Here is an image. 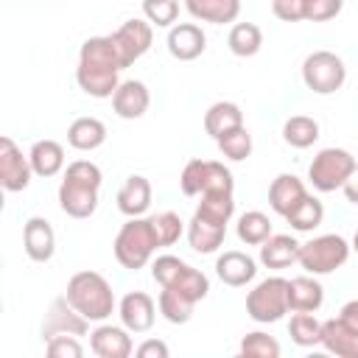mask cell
<instances>
[{
	"label": "cell",
	"mask_w": 358,
	"mask_h": 358,
	"mask_svg": "<svg viewBox=\"0 0 358 358\" xmlns=\"http://www.w3.org/2000/svg\"><path fill=\"white\" fill-rule=\"evenodd\" d=\"M299 241L294 235H268L263 243H260V263L266 268H288L299 260Z\"/></svg>",
	"instance_id": "22"
},
{
	"label": "cell",
	"mask_w": 358,
	"mask_h": 358,
	"mask_svg": "<svg viewBox=\"0 0 358 358\" xmlns=\"http://www.w3.org/2000/svg\"><path fill=\"white\" fill-rule=\"evenodd\" d=\"M302 81L310 92L316 95H333L344 87L347 81V67L344 59L336 56L333 50H313L302 62Z\"/></svg>",
	"instance_id": "7"
},
{
	"label": "cell",
	"mask_w": 358,
	"mask_h": 358,
	"mask_svg": "<svg viewBox=\"0 0 358 358\" xmlns=\"http://www.w3.org/2000/svg\"><path fill=\"white\" fill-rule=\"evenodd\" d=\"M207 168H210V159H190V162H185V168L179 173V187H182L185 196H201L204 193Z\"/></svg>",
	"instance_id": "40"
},
{
	"label": "cell",
	"mask_w": 358,
	"mask_h": 358,
	"mask_svg": "<svg viewBox=\"0 0 358 358\" xmlns=\"http://www.w3.org/2000/svg\"><path fill=\"white\" fill-rule=\"evenodd\" d=\"M134 355H137V358H168L171 350H168V344L159 341V338H145L140 347H134Z\"/></svg>",
	"instance_id": "46"
},
{
	"label": "cell",
	"mask_w": 358,
	"mask_h": 358,
	"mask_svg": "<svg viewBox=\"0 0 358 358\" xmlns=\"http://www.w3.org/2000/svg\"><path fill=\"white\" fill-rule=\"evenodd\" d=\"M288 280L266 277L246 294V316L257 324H274L288 313Z\"/></svg>",
	"instance_id": "6"
},
{
	"label": "cell",
	"mask_w": 358,
	"mask_h": 358,
	"mask_svg": "<svg viewBox=\"0 0 358 358\" xmlns=\"http://www.w3.org/2000/svg\"><path fill=\"white\" fill-rule=\"evenodd\" d=\"M344 8V0H308V20L310 22H327L338 17Z\"/></svg>",
	"instance_id": "45"
},
{
	"label": "cell",
	"mask_w": 358,
	"mask_h": 358,
	"mask_svg": "<svg viewBox=\"0 0 358 358\" xmlns=\"http://www.w3.org/2000/svg\"><path fill=\"white\" fill-rule=\"evenodd\" d=\"M159 249L157 243V235H154V224L151 218L145 215H137V218H129L117 235H115V243H112V252H115V260L129 268V271H137V268H145L154 257V252Z\"/></svg>",
	"instance_id": "3"
},
{
	"label": "cell",
	"mask_w": 358,
	"mask_h": 358,
	"mask_svg": "<svg viewBox=\"0 0 358 358\" xmlns=\"http://www.w3.org/2000/svg\"><path fill=\"white\" fill-rule=\"evenodd\" d=\"M241 126H243V112L232 101H215L204 112V131L213 140H218V137H224V134H229V131H235Z\"/></svg>",
	"instance_id": "27"
},
{
	"label": "cell",
	"mask_w": 358,
	"mask_h": 358,
	"mask_svg": "<svg viewBox=\"0 0 358 358\" xmlns=\"http://www.w3.org/2000/svg\"><path fill=\"white\" fill-rule=\"evenodd\" d=\"M143 14L157 28H171L179 17V0H143Z\"/></svg>",
	"instance_id": "41"
},
{
	"label": "cell",
	"mask_w": 358,
	"mask_h": 358,
	"mask_svg": "<svg viewBox=\"0 0 358 358\" xmlns=\"http://www.w3.org/2000/svg\"><path fill=\"white\" fill-rule=\"evenodd\" d=\"M285 221L291 224L294 232H313V229L324 221V207H322V201H319L316 196L308 193V196L285 215Z\"/></svg>",
	"instance_id": "33"
},
{
	"label": "cell",
	"mask_w": 358,
	"mask_h": 358,
	"mask_svg": "<svg viewBox=\"0 0 358 358\" xmlns=\"http://www.w3.org/2000/svg\"><path fill=\"white\" fill-rule=\"evenodd\" d=\"M45 350L50 358H81L84 347L78 344V336H53L45 341Z\"/></svg>",
	"instance_id": "43"
},
{
	"label": "cell",
	"mask_w": 358,
	"mask_h": 358,
	"mask_svg": "<svg viewBox=\"0 0 358 358\" xmlns=\"http://www.w3.org/2000/svg\"><path fill=\"white\" fill-rule=\"evenodd\" d=\"M185 8L199 22L227 25L235 22L241 14V0H185Z\"/></svg>",
	"instance_id": "25"
},
{
	"label": "cell",
	"mask_w": 358,
	"mask_h": 358,
	"mask_svg": "<svg viewBox=\"0 0 358 358\" xmlns=\"http://www.w3.org/2000/svg\"><path fill=\"white\" fill-rule=\"evenodd\" d=\"M355 157L347 151V148H322L310 165H308V182L313 185V190L319 193H333V190H341L344 182L350 179V173L355 171Z\"/></svg>",
	"instance_id": "5"
},
{
	"label": "cell",
	"mask_w": 358,
	"mask_h": 358,
	"mask_svg": "<svg viewBox=\"0 0 358 358\" xmlns=\"http://www.w3.org/2000/svg\"><path fill=\"white\" fill-rule=\"evenodd\" d=\"M67 143L76 151H95L106 143V126L98 117H76L67 126Z\"/></svg>",
	"instance_id": "28"
},
{
	"label": "cell",
	"mask_w": 358,
	"mask_h": 358,
	"mask_svg": "<svg viewBox=\"0 0 358 358\" xmlns=\"http://www.w3.org/2000/svg\"><path fill=\"white\" fill-rule=\"evenodd\" d=\"M157 308H159V313H162L165 322H171V324H187L193 319L196 302L190 296H185L182 291H176V288H162L159 296H157Z\"/></svg>",
	"instance_id": "29"
},
{
	"label": "cell",
	"mask_w": 358,
	"mask_h": 358,
	"mask_svg": "<svg viewBox=\"0 0 358 358\" xmlns=\"http://www.w3.org/2000/svg\"><path fill=\"white\" fill-rule=\"evenodd\" d=\"M305 196H308V187H305V182H302L299 176H294V173H280V176H274L271 185H268V204H271V210H274L277 215H282V218H285Z\"/></svg>",
	"instance_id": "20"
},
{
	"label": "cell",
	"mask_w": 358,
	"mask_h": 358,
	"mask_svg": "<svg viewBox=\"0 0 358 358\" xmlns=\"http://www.w3.org/2000/svg\"><path fill=\"white\" fill-rule=\"evenodd\" d=\"M215 143H218V151H221L227 159H232V162H243V159H249V154H252V134H249L246 126H241V129H235V131L218 137Z\"/></svg>",
	"instance_id": "37"
},
{
	"label": "cell",
	"mask_w": 358,
	"mask_h": 358,
	"mask_svg": "<svg viewBox=\"0 0 358 358\" xmlns=\"http://www.w3.org/2000/svg\"><path fill=\"white\" fill-rule=\"evenodd\" d=\"M151 224H154V235H157L159 249H162V246H173V243L185 235V221H182L179 213H173V210H165V213L151 215Z\"/></svg>",
	"instance_id": "36"
},
{
	"label": "cell",
	"mask_w": 358,
	"mask_h": 358,
	"mask_svg": "<svg viewBox=\"0 0 358 358\" xmlns=\"http://www.w3.org/2000/svg\"><path fill=\"white\" fill-rule=\"evenodd\" d=\"M350 246H352V252H355V255H358V232H355V235H352V243H350Z\"/></svg>",
	"instance_id": "49"
},
{
	"label": "cell",
	"mask_w": 358,
	"mask_h": 358,
	"mask_svg": "<svg viewBox=\"0 0 358 358\" xmlns=\"http://www.w3.org/2000/svg\"><path fill=\"white\" fill-rule=\"evenodd\" d=\"M227 45L235 56L241 59H249L255 56L260 48H263V31L255 25V22H235L229 28V36H227Z\"/></svg>",
	"instance_id": "30"
},
{
	"label": "cell",
	"mask_w": 358,
	"mask_h": 358,
	"mask_svg": "<svg viewBox=\"0 0 358 358\" xmlns=\"http://www.w3.org/2000/svg\"><path fill=\"white\" fill-rule=\"evenodd\" d=\"M324 302V288L316 280V274H302L288 280V308L291 310H308L316 313Z\"/></svg>",
	"instance_id": "23"
},
{
	"label": "cell",
	"mask_w": 358,
	"mask_h": 358,
	"mask_svg": "<svg viewBox=\"0 0 358 358\" xmlns=\"http://www.w3.org/2000/svg\"><path fill=\"white\" fill-rule=\"evenodd\" d=\"M215 274L229 288H243L257 277V260L241 249H227L215 257Z\"/></svg>",
	"instance_id": "14"
},
{
	"label": "cell",
	"mask_w": 358,
	"mask_h": 358,
	"mask_svg": "<svg viewBox=\"0 0 358 358\" xmlns=\"http://www.w3.org/2000/svg\"><path fill=\"white\" fill-rule=\"evenodd\" d=\"M271 11L282 22H302L308 20V0H271Z\"/></svg>",
	"instance_id": "44"
},
{
	"label": "cell",
	"mask_w": 358,
	"mask_h": 358,
	"mask_svg": "<svg viewBox=\"0 0 358 358\" xmlns=\"http://www.w3.org/2000/svg\"><path fill=\"white\" fill-rule=\"evenodd\" d=\"M196 215L227 227L232 221V215H235V196L232 193H201V201L196 207Z\"/></svg>",
	"instance_id": "35"
},
{
	"label": "cell",
	"mask_w": 358,
	"mask_h": 358,
	"mask_svg": "<svg viewBox=\"0 0 358 358\" xmlns=\"http://www.w3.org/2000/svg\"><path fill=\"white\" fill-rule=\"evenodd\" d=\"M28 159H31L34 176H42V179H50L64 171V148H62V143H56L50 137L36 140L28 151Z\"/></svg>",
	"instance_id": "24"
},
{
	"label": "cell",
	"mask_w": 358,
	"mask_h": 358,
	"mask_svg": "<svg viewBox=\"0 0 358 358\" xmlns=\"http://www.w3.org/2000/svg\"><path fill=\"white\" fill-rule=\"evenodd\" d=\"M288 336L299 347H316L322 341V322L308 310H291Z\"/></svg>",
	"instance_id": "34"
},
{
	"label": "cell",
	"mask_w": 358,
	"mask_h": 358,
	"mask_svg": "<svg viewBox=\"0 0 358 358\" xmlns=\"http://www.w3.org/2000/svg\"><path fill=\"white\" fill-rule=\"evenodd\" d=\"M282 140L291 148H310L319 140V123L308 115H291L282 123Z\"/></svg>",
	"instance_id": "31"
},
{
	"label": "cell",
	"mask_w": 358,
	"mask_h": 358,
	"mask_svg": "<svg viewBox=\"0 0 358 358\" xmlns=\"http://www.w3.org/2000/svg\"><path fill=\"white\" fill-rule=\"evenodd\" d=\"M22 249L34 263H48L56 255V232L48 218L31 215L22 227Z\"/></svg>",
	"instance_id": "13"
},
{
	"label": "cell",
	"mask_w": 358,
	"mask_h": 358,
	"mask_svg": "<svg viewBox=\"0 0 358 358\" xmlns=\"http://www.w3.org/2000/svg\"><path fill=\"white\" fill-rule=\"evenodd\" d=\"M64 296L90 322H106L117 308V299H115V291H112L109 280L98 271H90V268L76 271L67 280Z\"/></svg>",
	"instance_id": "2"
},
{
	"label": "cell",
	"mask_w": 358,
	"mask_h": 358,
	"mask_svg": "<svg viewBox=\"0 0 358 358\" xmlns=\"http://www.w3.org/2000/svg\"><path fill=\"white\" fill-rule=\"evenodd\" d=\"M350 252H352V246L341 235H336V232L316 235V238H310L308 243L299 246V260L296 263L305 268V274L324 277V274L338 271L350 260Z\"/></svg>",
	"instance_id": "4"
},
{
	"label": "cell",
	"mask_w": 358,
	"mask_h": 358,
	"mask_svg": "<svg viewBox=\"0 0 358 358\" xmlns=\"http://www.w3.org/2000/svg\"><path fill=\"white\" fill-rule=\"evenodd\" d=\"M241 355L252 358H277L280 355V341L263 330H252L241 338Z\"/></svg>",
	"instance_id": "39"
},
{
	"label": "cell",
	"mask_w": 358,
	"mask_h": 358,
	"mask_svg": "<svg viewBox=\"0 0 358 358\" xmlns=\"http://www.w3.org/2000/svg\"><path fill=\"white\" fill-rule=\"evenodd\" d=\"M338 316H341L350 327H355V330H358V299L344 302V305H341V310H338Z\"/></svg>",
	"instance_id": "47"
},
{
	"label": "cell",
	"mask_w": 358,
	"mask_h": 358,
	"mask_svg": "<svg viewBox=\"0 0 358 358\" xmlns=\"http://www.w3.org/2000/svg\"><path fill=\"white\" fill-rule=\"evenodd\" d=\"M344 199L350 201V204H358V165H355V171L350 173V179L344 182Z\"/></svg>",
	"instance_id": "48"
},
{
	"label": "cell",
	"mask_w": 358,
	"mask_h": 358,
	"mask_svg": "<svg viewBox=\"0 0 358 358\" xmlns=\"http://www.w3.org/2000/svg\"><path fill=\"white\" fill-rule=\"evenodd\" d=\"M165 288H176V291H182L185 296H190L193 302H201V299L210 294V280H207L204 271H199V268H193V266L187 263L185 271L176 277V282H173V285H165Z\"/></svg>",
	"instance_id": "38"
},
{
	"label": "cell",
	"mask_w": 358,
	"mask_h": 358,
	"mask_svg": "<svg viewBox=\"0 0 358 358\" xmlns=\"http://www.w3.org/2000/svg\"><path fill=\"white\" fill-rule=\"evenodd\" d=\"M103 173L90 159H76L64 168L62 185H59V207L70 218H90L98 210V193H101Z\"/></svg>",
	"instance_id": "1"
},
{
	"label": "cell",
	"mask_w": 358,
	"mask_h": 358,
	"mask_svg": "<svg viewBox=\"0 0 358 358\" xmlns=\"http://www.w3.org/2000/svg\"><path fill=\"white\" fill-rule=\"evenodd\" d=\"M227 238V227L224 224H215V221H207L201 215L193 213V218L187 221V243L196 255H213L221 249Z\"/></svg>",
	"instance_id": "21"
},
{
	"label": "cell",
	"mask_w": 358,
	"mask_h": 358,
	"mask_svg": "<svg viewBox=\"0 0 358 358\" xmlns=\"http://www.w3.org/2000/svg\"><path fill=\"white\" fill-rule=\"evenodd\" d=\"M115 201H117V210H120L126 218L145 215L148 207H151V182H148L143 173L126 176V182L120 185Z\"/></svg>",
	"instance_id": "17"
},
{
	"label": "cell",
	"mask_w": 358,
	"mask_h": 358,
	"mask_svg": "<svg viewBox=\"0 0 358 358\" xmlns=\"http://www.w3.org/2000/svg\"><path fill=\"white\" fill-rule=\"evenodd\" d=\"M76 81L78 90L90 98H112L115 90L120 87V70H109V67H92V64H81L76 67Z\"/></svg>",
	"instance_id": "18"
},
{
	"label": "cell",
	"mask_w": 358,
	"mask_h": 358,
	"mask_svg": "<svg viewBox=\"0 0 358 358\" xmlns=\"http://www.w3.org/2000/svg\"><path fill=\"white\" fill-rule=\"evenodd\" d=\"M112 39L117 45V53H120L123 67H131L137 59H143L148 53L151 42H154V25L148 20L131 17L117 31H112Z\"/></svg>",
	"instance_id": "8"
},
{
	"label": "cell",
	"mask_w": 358,
	"mask_h": 358,
	"mask_svg": "<svg viewBox=\"0 0 358 358\" xmlns=\"http://www.w3.org/2000/svg\"><path fill=\"white\" fill-rule=\"evenodd\" d=\"M157 302L145 294V291H129L123 294V299L117 302V316L120 324L131 333H148L157 322Z\"/></svg>",
	"instance_id": "11"
},
{
	"label": "cell",
	"mask_w": 358,
	"mask_h": 358,
	"mask_svg": "<svg viewBox=\"0 0 358 358\" xmlns=\"http://www.w3.org/2000/svg\"><path fill=\"white\" fill-rule=\"evenodd\" d=\"M148 106H151V92H148V87H145L143 81H137V78L120 81V87H117L115 95H112V109H115V115L123 117V120H137V117H143V115L148 112Z\"/></svg>",
	"instance_id": "16"
},
{
	"label": "cell",
	"mask_w": 358,
	"mask_h": 358,
	"mask_svg": "<svg viewBox=\"0 0 358 358\" xmlns=\"http://www.w3.org/2000/svg\"><path fill=\"white\" fill-rule=\"evenodd\" d=\"M235 232H238V241L246 243V246H260L268 235H271V218L260 210H249L238 218L235 224Z\"/></svg>",
	"instance_id": "32"
},
{
	"label": "cell",
	"mask_w": 358,
	"mask_h": 358,
	"mask_svg": "<svg viewBox=\"0 0 358 358\" xmlns=\"http://www.w3.org/2000/svg\"><path fill=\"white\" fill-rule=\"evenodd\" d=\"M123 324H106L98 322V327L90 333V350L98 358H129L134 352V341Z\"/></svg>",
	"instance_id": "12"
},
{
	"label": "cell",
	"mask_w": 358,
	"mask_h": 358,
	"mask_svg": "<svg viewBox=\"0 0 358 358\" xmlns=\"http://www.w3.org/2000/svg\"><path fill=\"white\" fill-rule=\"evenodd\" d=\"M78 62H81V64H92V67L123 70V62H120V53H117V45H115L112 34L84 39V45H81V50H78Z\"/></svg>",
	"instance_id": "26"
},
{
	"label": "cell",
	"mask_w": 358,
	"mask_h": 358,
	"mask_svg": "<svg viewBox=\"0 0 358 358\" xmlns=\"http://www.w3.org/2000/svg\"><path fill=\"white\" fill-rule=\"evenodd\" d=\"M31 176H34L31 159L22 157L20 145L8 134H3L0 137V185H3V190L22 193L31 185Z\"/></svg>",
	"instance_id": "9"
},
{
	"label": "cell",
	"mask_w": 358,
	"mask_h": 358,
	"mask_svg": "<svg viewBox=\"0 0 358 358\" xmlns=\"http://www.w3.org/2000/svg\"><path fill=\"white\" fill-rule=\"evenodd\" d=\"M319 344L338 358H358V330L350 327L341 316L322 322V341Z\"/></svg>",
	"instance_id": "19"
},
{
	"label": "cell",
	"mask_w": 358,
	"mask_h": 358,
	"mask_svg": "<svg viewBox=\"0 0 358 358\" xmlns=\"http://www.w3.org/2000/svg\"><path fill=\"white\" fill-rule=\"evenodd\" d=\"M185 266L187 263L182 257H176V255H159V257L151 260V277H154V282L159 288H165V285L176 282V277L185 271Z\"/></svg>",
	"instance_id": "42"
},
{
	"label": "cell",
	"mask_w": 358,
	"mask_h": 358,
	"mask_svg": "<svg viewBox=\"0 0 358 358\" xmlns=\"http://www.w3.org/2000/svg\"><path fill=\"white\" fill-rule=\"evenodd\" d=\"M90 330V319H84L70 302L67 296H59L50 302L45 322H42V338H53V336H87Z\"/></svg>",
	"instance_id": "10"
},
{
	"label": "cell",
	"mask_w": 358,
	"mask_h": 358,
	"mask_svg": "<svg viewBox=\"0 0 358 358\" xmlns=\"http://www.w3.org/2000/svg\"><path fill=\"white\" fill-rule=\"evenodd\" d=\"M207 36L196 22H176L168 28V53L179 62H193L204 53Z\"/></svg>",
	"instance_id": "15"
}]
</instances>
